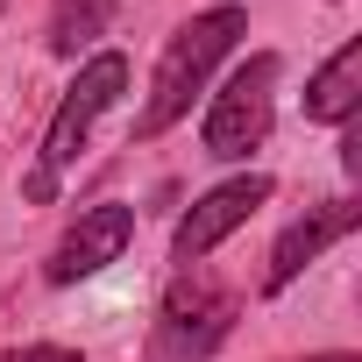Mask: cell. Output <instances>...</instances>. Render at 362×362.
<instances>
[{
	"label": "cell",
	"mask_w": 362,
	"mask_h": 362,
	"mask_svg": "<svg viewBox=\"0 0 362 362\" xmlns=\"http://www.w3.org/2000/svg\"><path fill=\"white\" fill-rule=\"evenodd\" d=\"M270 192H277V185H270L263 170L228 177V185L199 192V199H192V214L177 221V235H170V256L185 263V270H192V263H206V256H214V249H221V242H228V235H235L256 206H270Z\"/></svg>",
	"instance_id": "5b68a950"
},
{
	"label": "cell",
	"mask_w": 362,
	"mask_h": 362,
	"mask_svg": "<svg viewBox=\"0 0 362 362\" xmlns=\"http://www.w3.org/2000/svg\"><path fill=\"white\" fill-rule=\"evenodd\" d=\"M114 8H121V0H50V50L57 57L93 50L114 29Z\"/></svg>",
	"instance_id": "9c48e42d"
},
{
	"label": "cell",
	"mask_w": 362,
	"mask_h": 362,
	"mask_svg": "<svg viewBox=\"0 0 362 362\" xmlns=\"http://www.w3.org/2000/svg\"><path fill=\"white\" fill-rule=\"evenodd\" d=\"M341 170H362V135H355V128L341 135Z\"/></svg>",
	"instance_id": "8fae6325"
},
{
	"label": "cell",
	"mask_w": 362,
	"mask_h": 362,
	"mask_svg": "<svg viewBox=\"0 0 362 362\" xmlns=\"http://www.w3.org/2000/svg\"><path fill=\"white\" fill-rule=\"evenodd\" d=\"M277 78H284V64H277L270 50H256V57L214 93V107H206V121H199V142H206L214 163H242L249 149L270 142V121H277Z\"/></svg>",
	"instance_id": "277c9868"
},
{
	"label": "cell",
	"mask_w": 362,
	"mask_h": 362,
	"mask_svg": "<svg viewBox=\"0 0 362 362\" xmlns=\"http://www.w3.org/2000/svg\"><path fill=\"white\" fill-rule=\"evenodd\" d=\"M235 327V291L221 277H206L199 263L177 270L163 305H156V327H149V362H206Z\"/></svg>",
	"instance_id": "3957f363"
},
{
	"label": "cell",
	"mask_w": 362,
	"mask_h": 362,
	"mask_svg": "<svg viewBox=\"0 0 362 362\" xmlns=\"http://www.w3.org/2000/svg\"><path fill=\"white\" fill-rule=\"evenodd\" d=\"M121 93H128V57H121V50H100V57H86V64H78V78L64 86V100H57V114H50V128H43L36 170L22 177V199H29V206H50V199H57V177L78 163V149H86L93 121H100Z\"/></svg>",
	"instance_id": "6da1fadb"
},
{
	"label": "cell",
	"mask_w": 362,
	"mask_h": 362,
	"mask_svg": "<svg viewBox=\"0 0 362 362\" xmlns=\"http://www.w3.org/2000/svg\"><path fill=\"white\" fill-rule=\"evenodd\" d=\"M135 242V206H86L78 221H71V235L50 249V263H43V277L50 284H86V277H100L107 263H121V249Z\"/></svg>",
	"instance_id": "8992f818"
},
{
	"label": "cell",
	"mask_w": 362,
	"mask_h": 362,
	"mask_svg": "<svg viewBox=\"0 0 362 362\" xmlns=\"http://www.w3.org/2000/svg\"><path fill=\"white\" fill-rule=\"evenodd\" d=\"M355 107H362V43L348 36V43L313 71V86H305V121L348 128V121H355Z\"/></svg>",
	"instance_id": "ba28073f"
},
{
	"label": "cell",
	"mask_w": 362,
	"mask_h": 362,
	"mask_svg": "<svg viewBox=\"0 0 362 362\" xmlns=\"http://www.w3.org/2000/svg\"><path fill=\"white\" fill-rule=\"evenodd\" d=\"M362 228V206L355 199H327V206H313L305 221H291L277 242H270V263H263V291H284L305 263H320L341 235H355Z\"/></svg>",
	"instance_id": "52a82bcc"
},
{
	"label": "cell",
	"mask_w": 362,
	"mask_h": 362,
	"mask_svg": "<svg viewBox=\"0 0 362 362\" xmlns=\"http://www.w3.org/2000/svg\"><path fill=\"white\" fill-rule=\"evenodd\" d=\"M305 362H362V355H305Z\"/></svg>",
	"instance_id": "7c38bea8"
},
{
	"label": "cell",
	"mask_w": 362,
	"mask_h": 362,
	"mask_svg": "<svg viewBox=\"0 0 362 362\" xmlns=\"http://www.w3.org/2000/svg\"><path fill=\"white\" fill-rule=\"evenodd\" d=\"M242 8H206V15H192L185 29H177L170 43H163V57H156V78H149V107H142V121H135V135H163L170 121H185L192 114V93L214 78V64L242 43Z\"/></svg>",
	"instance_id": "7a4b0ae2"
},
{
	"label": "cell",
	"mask_w": 362,
	"mask_h": 362,
	"mask_svg": "<svg viewBox=\"0 0 362 362\" xmlns=\"http://www.w3.org/2000/svg\"><path fill=\"white\" fill-rule=\"evenodd\" d=\"M0 362H86L78 348H57V341H29V348H8Z\"/></svg>",
	"instance_id": "30bf717a"
}]
</instances>
